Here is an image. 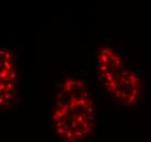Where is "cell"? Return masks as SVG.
<instances>
[{
	"mask_svg": "<svg viewBox=\"0 0 151 142\" xmlns=\"http://www.w3.org/2000/svg\"><path fill=\"white\" fill-rule=\"evenodd\" d=\"M51 121L55 135L63 142H83L91 135L96 107L82 79L66 76L57 83Z\"/></svg>",
	"mask_w": 151,
	"mask_h": 142,
	"instance_id": "1",
	"label": "cell"
},
{
	"mask_svg": "<svg viewBox=\"0 0 151 142\" xmlns=\"http://www.w3.org/2000/svg\"><path fill=\"white\" fill-rule=\"evenodd\" d=\"M93 63L97 80L112 103L122 107H133L140 102V78L115 46L100 45L95 54Z\"/></svg>",
	"mask_w": 151,
	"mask_h": 142,
	"instance_id": "2",
	"label": "cell"
},
{
	"mask_svg": "<svg viewBox=\"0 0 151 142\" xmlns=\"http://www.w3.org/2000/svg\"><path fill=\"white\" fill-rule=\"evenodd\" d=\"M0 60V104L8 108L19 102V69L17 57L8 47L1 48Z\"/></svg>",
	"mask_w": 151,
	"mask_h": 142,
	"instance_id": "3",
	"label": "cell"
}]
</instances>
